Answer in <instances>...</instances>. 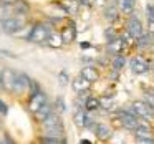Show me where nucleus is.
<instances>
[{"mask_svg": "<svg viewBox=\"0 0 154 144\" xmlns=\"http://www.w3.org/2000/svg\"><path fill=\"white\" fill-rule=\"evenodd\" d=\"M27 20H25V15H15V17H5L0 20V28L5 32V33L10 35H17L22 28L25 27Z\"/></svg>", "mask_w": 154, "mask_h": 144, "instance_id": "1", "label": "nucleus"}, {"mask_svg": "<svg viewBox=\"0 0 154 144\" xmlns=\"http://www.w3.org/2000/svg\"><path fill=\"white\" fill-rule=\"evenodd\" d=\"M42 126L45 127L47 134H53V136H60V137L65 136L63 123H61V118L57 113H51L45 121H42Z\"/></svg>", "mask_w": 154, "mask_h": 144, "instance_id": "2", "label": "nucleus"}, {"mask_svg": "<svg viewBox=\"0 0 154 144\" xmlns=\"http://www.w3.org/2000/svg\"><path fill=\"white\" fill-rule=\"evenodd\" d=\"M51 32H53L51 25H48V23H37V25H33V27H32L28 41L43 45V43H47V38L50 37Z\"/></svg>", "mask_w": 154, "mask_h": 144, "instance_id": "3", "label": "nucleus"}, {"mask_svg": "<svg viewBox=\"0 0 154 144\" xmlns=\"http://www.w3.org/2000/svg\"><path fill=\"white\" fill-rule=\"evenodd\" d=\"M126 30L129 32L134 38H139L141 35L144 33L143 23H141V20L137 18V15H133V14L129 15V18H128V22H126Z\"/></svg>", "mask_w": 154, "mask_h": 144, "instance_id": "4", "label": "nucleus"}, {"mask_svg": "<svg viewBox=\"0 0 154 144\" xmlns=\"http://www.w3.org/2000/svg\"><path fill=\"white\" fill-rule=\"evenodd\" d=\"M73 123L76 124L78 127H91L93 126V118L88 114L86 109H76L73 114Z\"/></svg>", "mask_w": 154, "mask_h": 144, "instance_id": "5", "label": "nucleus"}, {"mask_svg": "<svg viewBox=\"0 0 154 144\" xmlns=\"http://www.w3.org/2000/svg\"><path fill=\"white\" fill-rule=\"evenodd\" d=\"M129 68L134 75H144V73L149 71V63L141 57H134L133 60L129 61Z\"/></svg>", "mask_w": 154, "mask_h": 144, "instance_id": "6", "label": "nucleus"}, {"mask_svg": "<svg viewBox=\"0 0 154 144\" xmlns=\"http://www.w3.org/2000/svg\"><path fill=\"white\" fill-rule=\"evenodd\" d=\"M47 101H48L47 100V94H45L43 91H38V93H35V94H32V96H30V101H28V109H30L32 113H37V111L40 109Z\"/></svg>", "mask_w": 154, "mask_h": 144, "instance_id": "7", "label": "nucleus"}, {"mask_svg": "<svg viewBox=\"0 0 154 144\" xmlns=\"http://www.w3.org/2000/svg\"><path fill=\"white\" fill-rule=\"evenodd\" d=\"M30 78L27 76L25 73L22 71H17V80H15V88H14V93L15 94H22L27 88H30Z\"/></svg>", "mask_w": 154, "mask_h": 144, "instance_id": "8", "label": "nucleus"}, {"mask_svg": "<svg viewBox=\"0 0 154 144\" xmlns=\"http://www.w3.org/2000/svg\"><path fill=\"white\" fill-rule=\"evenodd\" d=\"M126 47L128 45H126V41H124L123 37H116L114 40L108 41V51H109L111 55H121Z\"/></svg>", "mask_w": 154, "mask_h": 144, "instance_id": "9", "label": "nucleus"}, {"mask_svg": "<svg viewBox=\"0 0 154 144\" xmlns=\"http://www.w3.org/2000/svg\"><path fill=\"white\" fill-rule=\"evenodd\" d=\"M15 80H17V71L10 70V68H5V70H4V90L5 91H12V93H14Z\"/></svg>", "mask_w": 154, "mask_h": 144, "instance_id": "10", "label": "nucleus"}, {"mask_svg": "<svg viewBox=\"0 0 154 144\" xmlns=\"http://www.w3.org/2000/svg\"><path fill=\"white\" fill-rule=\"evenodd\" d=\"M71 86H73V90L76 91V93H86V91L90 90V86H91V81L86 80L83 75H78V76L73 80Z\"/></svg>", "mask_w": 154, "mask_h": 144, "instance_id": "11", "label": "nucleus"}, {"mask_svg": "<svg viewBox=\"0 0 154 144\" xmlns=\"http://www.w3.org/2000/svg\"><path fill=\"white\" fill-rule=\"evenodd\" d=\"M94 134L100 141H109L113 136V131L109 129V126H106L104 123H98L94 126Z\"/></svg>", "mask_w": 154, "mask_h": 144, "instance_id": "12", "label": "nucleus"}, {"mask_svg": "<svg viewBox=\"0 0 154 144\" xmlns=\"http://www.w3.org/2000/svg\"><path fill=\"white\" fill-rule=\"evenodd\" d=\"M119 7H118L116 4H109V5H106L104 7V12H103V15H104V18H106L108 22H116L118 18H119Z\"/></svg>", "mask_w": 154, "mask_h": 144, "instance_id": "13", "label": "nucleus"}, {"mask_svg": "<svg viewBox=\"0 0 154 144\" xmlns=\"http://www.w3.org/2000/svg\"><path fill=\"white\" fill-rule=\"evenodd\" d=\"M45 45H48V47H51V48H61L65 45V40H63V37H61V32L60 33H58V32H51L50 37L47 38V43Z\"/></svg>", "mask_w": 154, "mask_h": 144, "instance_id": "14", "label": "nucleus"}, {"mask_svg": "<svg viewBox=\"0 0 154 144\" xmlns=\"http://www.w3.org/2000/svg\"><path fill=\"white\" fill-rule=\"evenodd\" d=\"M51 113H53V106H51V104L47 101V103H45L43 106H42L40 109L37 111V113H33V114H35V119H37L38 123H42V121H45Z\"/></svg>", "mask_w": 154, "mask_h": 144, "instance_id": "15", "label": "nucleus"}, {"mask_svg": "<svg viewBox=\"0 0 154 144\" xmlns=\"http://www.w3.org/2000/svg\"><path fill=\"white\" fill-rule=\"evenodd\" d=\"M154 43V35L151 33H143L139 38H136V47L141 48V50H144V48H149L151 45Z\"/></svg>", "mask_w": 154, "mask_h": 144, "instance_id": "16", "label": "nucleus"}, {"mask_svg": "<svg viewBox=\"0 0 154 144\" xmlns=\"http://www.w3.org/2000/svg\"><path fill=\"white\" fill-rule=\"evenodd\" d=\"M61 37H63V40H65V45L75 41V38H76V28H75V25L73 23L66 25V27L61 30Z\"/></svg>", "mask_w": 154, "mask_h": 144, "instance_id": "17", "label": "nucleus"}, {"mask_svg": "<svg viewBox=\"0 0 154 144\" xmlns=\"http://www.w3.org/2000/svg\"><path fill=\"white\" fill-rule=\"evenodd\" d=\"M80 75H83V76L86 78V80H90L91 83L96 81L98 76H100V75H98V70L93 66V65H86V66H83V70H81Z\"/></svg>", "mask_w": 154, "mask_h": 144, "instance_id": "18", "label": "nucleus"}, {"mask_svg": "<svg viewBox=\"0 0 154 144\" xmlns=\"http://www.w3.org/2000/svg\"><path fill=\"white\" fill-rule=\"evenodd\" d=\"M100 108H101V100H98V98H94V96H88L86 100H85V109H86L88 113L98 111Z\"/></svg>", "mask_w": 154, "mask_h": 144, "instance_id": "19", "label": "nucleus"}, {"mask_svg": "<svg viewBox=\"0 0 154 144\" xmlns=\"http://www.w3.org/2000/svg\"><path fill=\"white\" fill-rule=\"evenodd\" d=\"M134 133V139H144V137H152V131L149 129L147 126H137L133 129Z\"/></svg>", "mask_w": 154, "mask_h": 144, "instance_id": "20", "label": "nucleus"}, {"mask_svg": "<svg viewBox=\"0 0 154 144\" xmlns=\"http://www.w3.org/2000/svg\"><path fill=\"white\" fill-rule=\"evenodd\" d=\"M40 142H45V144H60V142H66L65 137H60V136H53V134H47V136H42Z\"/></svg>", "mask_w": 154, "mask_h": 144, "instance_id": "21", "label": "nucleus"}, {"mask_svg": "<svg viewBox=\"0 0 154 144\" xmlns=\"http://www.w3.org/2000/svg\"><path fill=\"white\" fill-rule=\"evenodd\" d=\"M14 10H15V14H18V15H27L28 14V4L18 0V2L14 4Z\"/></svg>", "mask_w": 154, "mask_h": 144, "instance_id": "22", "label": "nucleus"}, {"mask_svg": "<svg viewBox=\"0 0 154 144\" xmlns=\"http://www.w3.org/2000/svg\"><path fill=\"white\" fill-rule=\"evenodd\" d=\"M124 63H126V58H124V55H114V60H113V70L114 71H121L124 66Z\"/></svg>", "mask_w": 154, "mask_h": 144, "instance_id": "23", "label": "nucleus"}, {"mask_svg": "<svg viewBox=\"0 0 154 144\" xmlns=\"http://www.w3.org/2000/svg\"><path fill=\"white\" fill-rule=\"evenodd\" d=\"M134 5H136V0H124L123 5H121V12L126 15H131L134 10Z\"/></svg>", "mask_w": 154, "mask_h": 144, "instance_id": "24", "label": "nucleus"}, {"mask_svg": "<svg viewBox=\"0 0 154 144\" xmlns=\"http://www.w3.org/2000/svg\"><path fill=\"white\" fill-rule=\"evenodd\" d=\"M55 108H57L58 113H65V111H66V104H65V101L61 96H58L57 100H55Z\"/></svg>", "mask_w": 154, "mask_h": 144, "instance_id": "25", "label": "nucleus"}, {"mask_svg": "<svg viewBox=\"0 0 154 144\" xmlns=\"http://www.w3.org/2000/svg\"><path fill=\"white\" fill-rule=\"evenodd\" d=\"M118 35H116V32H114V28L113 27H108L106 30H104V38H106V41H111V40H114Z\"/></svg>", "mask_w": 154, "mask_h": 144, "instance_id": "26", "label": "nucleus"}, {"mask_svg": "<svg viewBox=\"0 0 154 144\" xmlns=\"http://www.w3.org/2000/svg\"><path fill=\"white\" fill-rule=\"evenodd\" d=\"M58 81H60V84H66V83H70V76H68V73L66 71H61L60 75H58Z\"/></svg>", "mask_w": 154, "mask_h": 144, "instance_id": "27", "label": "nucleus"}, {"mask_svg": "<svg viewBox=\"0 0 154 144\" xmlns=\"http://www.w3.org/2000/svg\"><path fill=\"white\" fill-rule=\"evenodd\" d=\"M146 15H147V20H154V4H147Z\"/></svg>", "mask_w": 154, "mask_h": 144, "instance_id": "28", "label": "nucleus"}, {"mask_svg": "<svg viewBox=\"0 0 154 144\" xmlns=\"http://www.w3.org/2000/svg\"><path fill=\"white\" fill-rule=\"evenodd\" d=\"M38 91H42L40 90V84H38L37 81L32 80L30 81V96H32V94H35V93H38Z\"/></svg>", "mask_w": 154, "mask_h": 144, "instance_id": "29", "label": "nucleus"}, {"mask_svg": "<svg viewBox=\"0 0 154 144\" xmlns=\"http://www.w3.org/2000/svg\"><path fill=\"white\" fill-rule=\"evenodd\" d=\"M7 113H8V106L2 100H0V114H2V116H5Z\"/></svg>", "mask_w": 154, "mask_h": 144, "instance_id": "30", "label": "nucleus"}, {"mask_svg": "<svg viewBox=\"0 0 154 144\" xmlns=\"http://www.w3.org/2000/svg\"><path fill=\"white\" fill-rule=\"evenodd\" d=\"M136 142H141V144H154V137H144V139H136Z\"/></svg>", "mask_w": 154, "mask_h": 144, "instance_id": "31", "label": "nucleus"}, {"mask_svg": "<svg viewBox=\"0 0 154 144\" xmlns=\"http://www.w3.org/2000/svg\"><path fill=\"white\" fill-rule=\"evenodd\" d=\"M81 61H83L85 65H93V63H94L93 58H88V57H83V58H81Z\"/></svg>", "mask_w": 154, "mask_h": 144, "instance_id": "32", "label": "nucleus"}, {"mask_svg": "<svg viewBox=\"0 0 154 144\" xmlns=\"http://www.w3.org/2000/svg\"><path fill=\"white\" fill-rule=\"evenodd\" d=\"M93 4L98 5V7H104L106 5V0H93Z\"/></svg>", "mask_w": 154, "mask_h": 144, "instance_id": "33", "label": "nucleus"}, {"mask_svg": "<svg viewBox=\"0 0 154 144\" xmlns=\"http://www.w3.org/2000/svg\"><path fill=\"white\" fill-rule=\"evenodd\" d=\"M80 47H81V50H86V48H91V43L90 41H81Z\"/></svg>", "mask_w": 154, "mask_h": 144, "instance_id": "34", "label": "nucleus"}, {"mask_svg": "<svg viewBox=\"0 0 154 144\" xmlns=\"http://www.w3.org/2000/svg\"><path fill=\"white\" fill-rule=\"evenodd\" d=\"M15 2H18V0H0V4H4V5H14Z\"/></svg>", "mask_w": 154, "mask_h": 144, "instance_id": "35", "label": "nucleus"}, {"mask_svg": "<svg viewBox=\"0 0 154 144\" xmlns=\"http://www.w3.org/2000/svg\"><path fill=\"white\" fill-rule=\"evenodd\" d=\"M4 90V70H0V91Z\"/></svg>", "mask_w": 154, "mask_h": 144, "instance_id": "36", "label": "nucleus"}, {"mask_svg": "<svg viewBox=\"0 0 154 144\" xmlns=\"http://www.w3.org/2000/svg\"><path fill=\"white\" fill-rule=\"evenodd\" d=\"M80 142H81V144H90V142H91V141H88V139H81V141H80Z\"/></svg>", "mask_w": 154, "mask_h": 144, "instance_id": "37", "label": "nucleus"}, {"mask_svg": "<svg viewBox=\"0 0 154 144\" xmlns=\"http://www.w3.org/2000/svg\"><path fill=\"white\" fill-rule=\"evenodd\" d=\"M152 75H154V68H152Z\"/></svg>", "mask_w": 154, "mask_h": 144, "instance_id": "38", "label": "nucleus"}]
</instances>
